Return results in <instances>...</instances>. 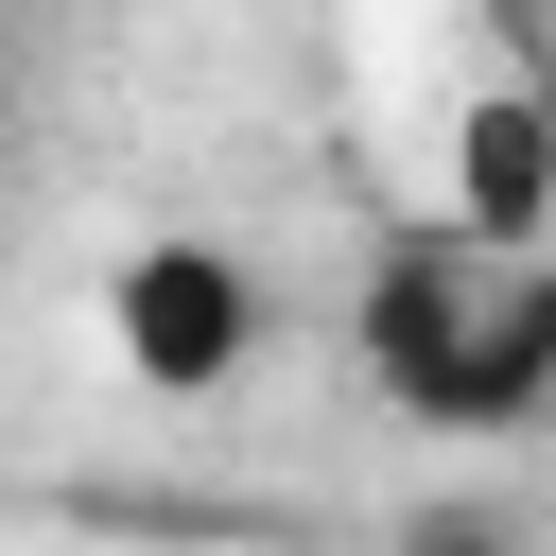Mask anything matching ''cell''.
Returning <instances> with one entry per match:
<instances>
[{
	"label": "cell",
	"mask_w": 556,
	"mask_h": 556,
	"mask_svg": "<svg viewBox=\"0 0 556 556\" xmlns=\"http://www.w3.org/2000/svg\"><path fill=\"white\" fill-rule=\"evenodd\" d=\"M348 330H365V382L434 434H504V417L556 400V261H486V243L417 226V243L365 261Z\"/></svg>",
	"instance_id": "cell-1"
},
{
	"label": "cell",
	"mask_w": 556,
	"mask_h": 556,
	"mask_svg": "<svg viewBox=\"0 0 556 556\" xmlns=\"http://www.w3.org/2000/svg\"><path fill=\"white\" fill-rule=\"evenodd\" d=\"M104 348H122L156 400L243 382V348H261V278H243V243H208V226H139V243L104 261Z\"/></svg>",
	"instance_id": "cell-2"
},
{
	"label": "cell",
	"mask_w": 556,
	"mask_h": 556,
	"mask_svg": "<svg viewBox=\"0 0 556 556\" xmlns=\"http://www.w3.org/2000/svg\"><path fill=\"white\" fill-rule=\"evenodd\" d=\"M382 556H521V539H504V521H469V504H434V521H400Z\"/></svg>",
	"instance_id": "cell-3"
}]
</instances>
